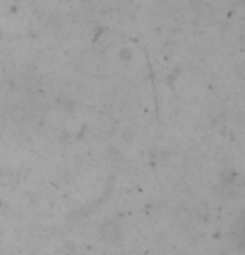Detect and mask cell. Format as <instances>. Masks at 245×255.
<instances>
[{
    "instance_id": "cell-1",
    "label": "cell",
    "mask_w": 245,
    "mask_h": 255,
    "mask_svg": "<svg viewBox=\"0 0 245 255\" xmlns=\"http://www.w3.org/2000/svg\"><path fill=\"white\" fill-rule=\"evenodd\" d=\"M234 235L237 237L239 244H240V245H244V247H245V217L240 219V220H239V224L235 225Z\"/></svg>"
}]
</instances>
